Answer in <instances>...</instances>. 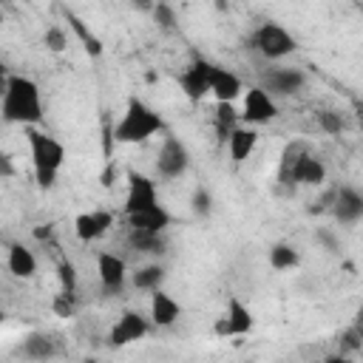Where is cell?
<instances>
[{"label": "cell", "instance_id": "cell-8", "mask_svg": "<svg viewBox=\"0 0 363 363\" xmlns=\"http://www.w3.org/2000/svg\"><path fill=\"white\" fill-rule=\"evenodd\" d=\"M128 187H125V216H136V213H145L150 207L159 204V190H156V182L139 170H128L125 176Z\"/></svg>", "mask_w": 363, "mask_h": 363}, {"label": "cell", "instance_id": "cell-5", "mask_svg": "<svg viewBox=\"0 0 363 363\" xmlns=\"http://www.w3.org/2000/svg\"><path fill=\"white\" fill-rule=\"evenodd\" d=\"M250 43H252L255 54H261V57H264V60H269V62L286 60L289 54H295V51H298V37H295L286 26L272 23V20L261 23V26L252 31Z\"/></svg>", "mask_w": 363, "mask_h": 363}, {"label": "cell", "instance_id": "cell-7", "mask_svg": "<svg viewBox=\"0 0 363 363\" xmlns=\"http://www.w3.org/2000/svg\"><path fill=\"white\" fill-rule=\"evenodd\" d=\"M275 116H278V102H275V96H272L264 85H250V88H244L238 122L258 128V125L272 122Z\"/></svg>", "mask_w": 363, "mask_h": 363}, {"label": "cell", "instance_id": "cell-4", "mask_svg": "<svg viewBox=\"0 0 363 363\" xmlns=\"http://www.w3.org/2000/svg\"><path fill=\"white\" fill-rule=\"evenodd\" d=\"M26 139H28V153H31V167H34V179L43 190H51L60 179V170L65 164V145L40 130L37 125L26 128Z\"/></svg>", "mask_w": 363, "mask_h": 363}, {"label": "cell", "instance_id": "cell-24", "mask_svg": "<svg viewBox=\"0 0 363 363\" xmlns=\"http://www.w3.org/2000/svg\"><path fill=\"white\" fill-rule=\"evenodd\" d=\"M238 125V113L233 108V102H216V130L221 139H227V133Z\"/></svg>", "mask_w": 363, "mask_h": 363}, {"label": "cell", "instance_id": "cell-27", "mask_svg": "<svg viewBox=\"0 0 363 363\" xmlns=\"http://www.w3.org/2000/svg\"><path fill=\"white\" fill-rule=\"evenodd\" d=\"M51 312H54L57 318H71V315L77 312V292L60 289V292L54 295V301H51Z\"/></svg>", "mask_w": 363, "mask_h": 363}, {"label": "cell", "instance_id": "cell-10", "mask_svg": "<svg viewBox=\"0 0 363 363\" xmlns=\"http://www.w3.org/2000/svg\"><path fill=\"white\" fill-rule=\"evenodd\" d=\"M147 332H150V318H145L136 309H125L116 318V323L108 329V337L105 340H108V346L122 349V346H130V343L147 337Z\"/></svg>", "mask_w": 363, "mask_h": 363}, {"label": "cell", "instance_id": "cell-32", "mask_svg": "<svg viewBox=\"0 0 363 363\" xmlns=\"http://www.w3.org/2000/svg\"><path fill=\"white\" fill-rule=\"evenodd\" d=\"M318 238H320V241H323V244L329 247V252H335V250H337V244H335V238H329L326 233H318Z\"/></svg>", "mask_w": 363, "mask_h": 363}, {"label": "cell", "instance_id": "cell-11", "mask_svg": "<svg viewBox=\"0 0 363 363\" xmlns=\"http://www.w3.org/2000/svg\"><path fill=\"white\" fill-rule=\"evenodd\" d=\"M128 275H130L128 261L119 252H111V250L96 252V278H99L102 292H108V295L122 292L128 284Z\"/></svg>", "mask_w": 363, "mask_h": 363}, {"label": "cell", "instance_id": "cell-15", "mask_svg": "<svg viewBox=\"0 0 363 363\" xmlns=\"http://www.w3.org/2000/svg\"><path fill=\"white\" fill-rule=\"evenodd\" d=\"M241 94H244L241 77L235 71L213 62V71H210V96L216 102H235V99H241Z\"/></svg>", "mask_w": 363, "mask_h": 363}, {"label": "cell", "instance_id": "cell-14", "mask_svg": "<svg viewBox=\"0 0 363 363\" xmlns=\"http://www.w3.org/2000/svg\"><path fill=\"white\" fill-rule=\"evenodd\" d=\"M306 85V74L292 65H275L264 74V88L272 96H292Z\"/></svg>", "mask_w": 363, "mask_h": 363}, {"label": "cell", "instance_id": "cell-21", "mask_svg": "<svg viewBox=\"0 0 363 363\" xmlns=\"http://www.w3.org/2000/svg\"><path fill=\"white\" fill-rule=\"evenodd\" d=\"M164 278H167V269H164L162 264H145V267H139L136 272L128 275L130 286L139 289V292H153V289H159V286L164 284Z\"/></svg>", "mask_w": 363, "mask_h": 363}, {"label": "cell", "instance_id": "cell-25", "mask_svg": "<svg viewBox=\"0 0 363 363\" xmlns=\"http://www.w3.org/2000/svg\"><path fill=\"white\" fill-rule=\"evenodd\" d=\"M43 45H45L48 51H54V54H62V51L68 48V31H65L62 26H48V28L43 31Z\"/></svg>", "mask_w": 363, "mask_h": 363}, {"label": "cell", "instance_id": "cell-35", "mask_svg": "<svg viewBox=\"0 0 363 363\" xmlns=\"http://www.w3.org/2000/svg\"><path fill=\"white\" fill-rule=\"evenodd\" d=\"M3 320H6V312H3V306H0V323H3Z\"/></svg>", "mask_w": 363, "mask_h": 363}, {"label": "cell", "instance_id": "cell-28", "mask_svg": "<svg viewBox=\"0 0 363 363\" xmlns=\"http://www.w3.org/2000/svg\"><path fill=\"white\" fill-rule=\"evenodd\" d=\"M150 11H153V20L159 23V28H164V31H173V28H176V9H173L170 3L156 0Z\"/></svg>", "mask_w": 363, "mask_h": 363}, {"label": "cell", "instance_id": "cell-6", "mask_svg": "<svg viewBox=\"0 0 363 363\" xmlns=\"http://www.w3.org/2000/svg\"><path fill=\"white\" fill-rule=\"evenodd\" d=\"M153 167H156V176L164 179V182H173V179L184 176L187 167H190V150H187V145L179 136L164 133V139H162V145L156 150Z\"/></svg>", "mask_w": 363, "mask_h": 363}, {"label": "cell", "instance_id": "cell-13", "mask_svg": "<svg viewBox=\"0 0 363 363\" xmlns=\"http://www.w3.org/2000/svg\"><path fill=\"white\" fill-rule=\"evenodd\" d=\"M116 216L105 207H96V210H88V213H79L74 218V235L82 241V244H91V241H99L111 227H113Z\"/></svg>", "mask_w": 363, "mask_h": 363}, {"label": "cell", "instance_id": "cell-26", "mask_svg": "<svg viewBox=\"0 0 363 363\" xmlns=\"http://www.w3.org/2000/svg\"><path fill=\"white\" fill-rule=\"evenodd\" d=\"M57 278H60V289L65 292H77V284H79V275H77V264L71 258H62L57 264Z\"/></svg>", "mask_w": 363, "mask_h": 363}, {"label": "cell", "instance_id": "cell-17", "mask_svg": "<svg viewBox=\"0 0 363 363\" xmlns=\"http://www.w3.org/2000/svg\"><path fill=\"white\" fill-rule=\"evenodd\" d=\"M227 153H230V159L235 162V164H241V162H247L252 153H255V147H258V142H261V133L252 128V125H244V122H238L230 133H227Z\"/></svg>", "mask_w": 363, "mask_h": 363}, {"label": "cell", "instance_id": "cell-30", "mask_svg": "<svg viewBox=\"0 0 363 363\" xmlns=\"http://www.w3.org/2000/svg\"><path fill=\"white\" fill-rule=\"evenodd\" d=\"M190 210H193L196 216H210V210H213V196H210L207 187H196V190H193Z\"/></svg>", "mask_w": 363, "mask_h": 363}, {"label": "cell", "instance_id": "cell-1", "mask_svg": "<svg viewBox=\"0 0 363 363\" xmlns=\"http://www.w3.org/2000/svg\"><path fill=\"white\" fill-rule=\"evenodd\" d=\"M0 116L11 125H23V128L40 125L45 119L40 85L26 74H9L6 88L0 94Z\"/></svg>", "mask_w": 363, "mask_h": 363}, {"label": "cell", "instance_id": "cell-34", "mask_svg": "<svg viewBox=\"0 0 363 363\" xmlns=\"http://www.w3.org/2000/svg\"><path fill=\"white\" fill-rule=\"evenodd\" d=\"M6 79H9V68H6V62L0 60V94H3V88H6Z\"/></svg>", "mask_w": 363, "mask_h": 363}, {"label": "cell", "instance_id": "cell-2", "mask_svg": "<svg viewBox=\"0 0 363 363\" xmlns=\"http://www.w3.org/2000/svg\"><path fill=\"white\" fill-rule=\"evenodd\" d=\"M164 130H167V125H164L162 113L153 105H147L145 99L130 96L125 102V111H122L119 122L113 125L111 136L119 145H142V142H147V139H153Z\"/></svg>", "mask_w": 363, "mask_h": 363}, {"label": "cell", "instance_id": "cell-22", "mask_svg": "<svg viewBox=\"0 0 363 363\" xmlns=\"http://www.w3.org/2000/svg\"><path fill=\"white\" fill-rule=\"evenodd\" d=\"M269 264L278 272H289L301 264V252H298V247H292L286 241H278V244L269 247Z\"/></svg>", "mask_w": 363, "mask_h": 363}, {"label": "cell", "instance_id": "cell-3", "mask_svg": "<svg viewBox=\"0 0 363 363\" xmlns=\"http://www.w3.org/2000/svg\"><path fill=\"white\" fill-rule=\"evenodd\" d=\"M278 182L289 187H320L326 182V164L306 142H289L281 153Z\"/></svg>", "mask_w": 363, "mask_h": 363}, {"label": "cell", "instance_id": "cell-19", "mask_svg": "<svg viewBox=\"0 0 363 363\" xmlns=\"http://www.w3.org/2000/svg\"><path fill=\"white\" fill-rule=\"evenodd\" d=\"M6 267H9V272H11L14 278H23V281H26V278H34V275H37V255H34L31 247L14 241V244H9Z\"/></svg>", "mask_w": 363, "mask_h": 363}, {"label": "cell", "instance_id": "cell-29", "mask_svg": "<svg viewBox=\"0 0 363 363\" xmlns=\"http://www.w3.org/2000/svg\"><path fill=\"white\" fill-rule=\"evenodd\" d=\"M315 119H318V128H320L323 133H332V136H335V133H340V130H343V125H346V122H343V116H340V111H332V108L318 111V116H315Z\"/></svg>", "mask_w": 363, "mask_h": 363}, {"label": "cell", "instance_id": "cell-18", "mask_svg": "<svg viewBox=\"0 0 363 363\" xmlns=\"http://www.w3.org/2000/svg\"><path fill=\"white\" fill-rule=\"evenodd\" d=\"M150 326H156V329H167V326H173L179 318H182V303L167 292V289H153L150 292Z\"/></svg>", "mask_w": 363, "mask_h": 363}, {"label": "cell", "instance_id": "cell-16", "mask_svg": "<svg viewBox=\"0 0 363 363\" xmlns=\"http://www.w3.org/2000/svg\"><path fill=\"white\" fill-rule=\"evenodd\" d=\"M332 216L340 224H346V227L357 224L363 218V196H360V190L357 187H340V190H335L332 193Z\"/></svg>", "mask_w": 363, "mask_h": 363}, {"label": "cell", "instance_id": "cell-12", "mask_svg": "<svg viewBox=\"0 0 363 363\" xmlns=\"http://www.w3.org/2000/svg\"><path fill=\"white\" fill-rule=\"evenodd\" d=\"M210 71H213V62L204 60V57H196L179 77V85L184 91V96L190 102H201L204 96H210Z\"/></svg>", "mask_w": 363, "mask_h": 363}, {"label": "cell", "instance_id": "cell-23", "mask_svg": "<svg viewBox=\"0 0 363 363\" xmlns=\"http://www.w3.org/2000/svg\"><path fill=\"white\" fill-rule=\"evenodd\" d=\"M57 349H54V340L48 337V335H43V332H34V335H28L26 340H23V346H20V354H26V357H34V360H43V357H51Z\"/></svg>", "mask_w": 363, "mask_h": 363}, {"label": "cell", "instance_id": "cell-33", "mask_svg": "<svg viewBox=\"0 0 363 363\" xmlns=\"http://www.w3.org/2000/svg\"><path fill=\"white\" fill-rule=\"evenodd\" d=\"M130 3H133V6H136V9H142V11H150V9H153V3H156V0H130Z\"/></svg>", "mask_w": 363, "mask_h": 363}, {"label": "cell", "instance_id": "cell-20", "mask_svg": "<svg viewBox=\"0 0 363 363\" xmlns=\"http://www.w3.org/2000/svg\"><path fill=\"white\" fill-rule=\"evenodd\" d=\"M173 224V216L170 210L159 201L156 207L145 210V213H136V216H128V227L130 230H147V233H164L167 227Z\"/></svg>", "mask_w": 363, "mask_h": 363}, {"label": "cell", "instance_id": "cell-9", "mask_svg": "<svg viewBox=\"0 0 363 363\" xmlns=\"http://www.w3.org/2000/svg\"><path fill=\"white\" fill-rule=\"evenodd\" d=\"M252 329H255L252 309L238 295H230L227 298V306H224V315L216 320V335L218 337H244Z\"/></svg>", "mask_w": 363, "mask_h": 363}, {"label": "cell", "instance_id": "cell-31", "mask_svg": "<svg viewBox=\"0 0 363 363\" xmlns=\"http://www.w3.org/2000/svg\"><path fill=\"white\" fill-rule=\"evenodd\" d=\"M17 173V164H14V159H11V153H6V150H0V179H11Z\"/></svg>", "mask_w": 363, "mask_h": 363}]
</instances>
